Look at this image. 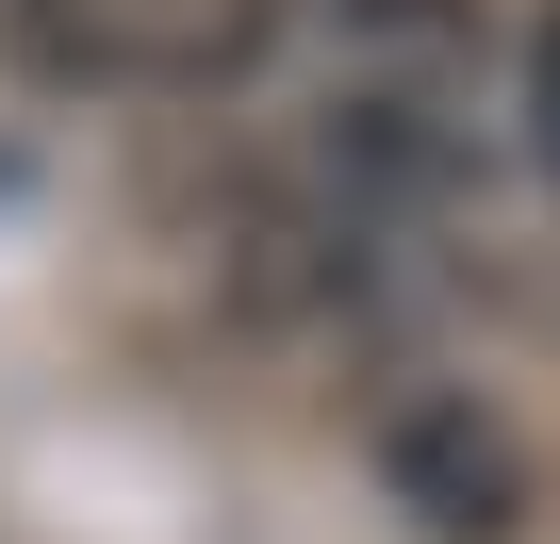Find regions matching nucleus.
I'll list each match as a JSON object with an SVG mask.
<instances>
[{
    "mask_svg": "<svg viewBox=\"0 0 560 544\" xmlns=\"http://www.w3.org/2000/svg\"><path fill=\"white\" fill-rule=\"evenodd\" d=\"M527 149H544V182H560V0H544V34H527Z\"/></svg>",
    "mask_w": 560,
    "mask_h": 544,
    "instance_id": "obj_4",
    "label": "nucleus"
},
{
    "mask_svg": "<svg viewBox=\"0 0 560 544\" xmlns=\"http://www.w3.org/2000/svg\"><path fill=\"white\" fill-rule=\"evenodd\" d=\"M347 50H396V67H462L478 50V0H330Z\"/></svg>",
    "mask_w": 560,
    "mask_h": 544,
    "instance_id": "obj_3",
    "label": "nucleus"
},
{
    "mask_svg": "<svg viewBox=\"0 0 560 544\" xmlns=\"http://www.w3.org/2000/svg\"><path fill=\"white\" fill-rule=\"evenodd\" d=\"M264 50V0H18V67L83 100H198Z\"/></svg>",
    "mask_w": 560,
    "mask_h": 544,
    "instance_id": "obj_1",
    "label": "nucleus"
},
{
    "mask_svg": "<svg viewBox=\"0 0 560 544\" xmlns=\"http://www.w3.org/2000/svg\"><path fill=\"white\" fill-rule=\"evenodd\" d=\"M380 478H396V511L445 528V544H494V528L527 511V462H511V429H494L478 396H396V413H380Z\"/></svg>",
    "mask_w": 560,
    "mask_h": 544,
    "instance_id": "obj_2",
    "label": "nucleus"
}]
</instances>
